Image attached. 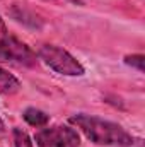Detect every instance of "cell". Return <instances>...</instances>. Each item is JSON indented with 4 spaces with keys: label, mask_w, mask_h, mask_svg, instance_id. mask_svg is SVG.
Instances as JSON below:
<instances>
[{
    "label": "cell",
    "mask_w": 145,
    "mask_h": 147,
    "mask_svg": "<svg viewBox=\"0 0 145 147\" xmlns=\"http://www.w3.org/2000/svg\"><path fill=\"white\" fill-rule=\"evenodd\" d=\"M73 125L84 132V135L97 146H133V137L118 123L91 116V115H73L70 118Z\"/></svg>",
    "instance_id": "cell-1"
},
{
    "label": "cell",
    "mask_w": 145,
    "mask_h": 147,
    "mask_svg": "<svg viewBox=\"0 0 145 147\" xmlns=\"http://www.w3.org/2000/svg\"><path fill=\"white\" fill-rule=\"evenodd\" d=\"M38 57L55 72L62 75H70V77H80L84 75V67L82 63L72 57L67 50L58 48L55 45H41L38 50Z\"/></svg>",
    "instance_id": "cell-2"
},
{
    "label": "cell",
    "mask_w": 145,
    "mask_h": 147,
    "mask_svg": "<svg viewBox=\"0 0 145 147\" xmlns=\"http://www.w3.org/2000/svg\"><path fill=\"white\" fill-rule=\"evenodd\" d=\"M0 62L15 63L22 67H34L38 63L36 53L17 38L7 34L0 39Z\"/></svg>",
    "instance_id": "cell-3"
},
{
    "label": "cell",
    "mask_w": 145,
    "mask_h": 147,
    "mask_svg": "<svg viewBox=\"0 0 145 147\" xmlns=\"http://www.w3.org/2000/svg\"><path fill=\"white\" fill-rule=\"evenodd\" d=\"M38 147H79L80 137L72 127L67 125H55L38 132L36 137Z\"/></svg>",
    "instance_id": "cell-4"
},
{
    "label": "cell",
    "mask_w": 145,
    "mask_h": 147,
    "mask_svg": "<svg viewBox=\"0 0 145 147\" xmlns=\"http://www.w3.org/2000/svg\"><path fill=\"white\" fill-rule=\"evenodd\" d=\"M21 89V82L0 67V94H14Z\"/></svg>",
    "instance_id": "cell-5"
},
{
    "label": "cell",
    "mask_w": 145,
    "mask_h": 147,
    "mask_svg": "<svg viewBox=\"0 0 145 147\" xmlns=\"http://www.w3.org/2000/svg\"><path fill=\"white\" fill-rule=\"evenodd\" d=\"M24 120L29 123V125H33V127H43V125H46L48 121H50V116L44 113V111L41 110H36V108H28V110L24 111Z\"/></svg>",
    "instance_id": "cell-6"
},
{
    "label": "cell",
    "mask_w": 145,
    "mask_h": 147,
    "mask_svg": "<svg viewBox=\"0 0 145 147\" xmlns=\"http://www.w3.org/2000/svg\"><path fill=\"white\" fill-rule=\"evenodd\" d=\"M14 142H15V147H33L31 137L22 128H14Z\"/></svg>",
    "instance_id": "cell-7"
},
{
    "label": "cell",
    "mask_w": 145,
    "mask_h": 147,
    "mask_svg": "<svg viewBox=\"0 0 145 147\" xmlns=\"http://www.w3.org/2000/svg\"><path fill=\"white\" fill-rule=\"evenodd\" d=\"M125 63L130 65V67H135L138 72H144L145 57L144 55H126V57H125Z\"/></svg>",
    "instance_id": "cell-8"
},
{
    "label": "cell",
    "mask_w": 145,
    "mask_h": 147,
    "mask_svg": "<svg viewBox=\"0 0 145 147\" xmlns=\"http://www.w3.org/2000/svg\"><path fill=\"white\" fill-rule=\"evenodd\" d=\"M7 34H9V33H7V28H5V24H3V21H2V17H0V39L5 38Z\"/></svg>",
    "instance_id": "cell-9"
},
{
    "label": "cell",
    "mask_w": 145,
    "mask_h": 147,
    "mask_svg": "<svg viewBox=\"0 0 145 147\" xmlns=\"http://www.w3.org/2000/svg\"><path fill=\"white\" fill-rule=\"evenodd\" d=\"M5 132V123L2 121V118H0V134H3Z\"/></svg>",
    "instance_id": "cell-10"
}]
</instances>
